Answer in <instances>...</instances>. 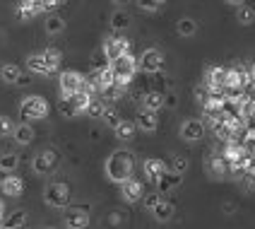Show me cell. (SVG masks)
Wrapping results in <instances>:
<instances>
[{
	"label": "cell",
	"mask_w": 255,
	"mask_h": 229,
	"mask_svg": "<svg viewBox=\"0 0 255 229\" xmlns=\"http://www.w3.org/2000/svg\"><path fill=\"white\" fill-rule=\"evenodd\" d=\"M104 111H106V104H104V99H99V97H92V99H89V106L85 109V114L92 116V118L104 116Z\"/></svg>",
	"instance_id": "28"
},
{
	"label": "cell",
	"mask_w": 255,
	"mask_h": 229,
	"mask_svg": "<svg viewBox=\"0 0 255 229\" xmlns=\"http://www.w3.org/2000/svg\"><path fill=\"white\" fill-rule=\"evenodd\" d=\"M56 164H58L56 150H43V152H39V155L34 157V162H31V167H34L36 174H51L56 169Z\"/></svg>",
	"instance_id": "9"
},
{
	"label": "cell",
	"mask_w": 255,
	"mask_h": 229,
	"mask_svg": "<svg viewBox=\"0 0 255 229\" xmlns=\"http://www.w3.org/2000/svg\"><path fill=\"white\" fill-rule=\"evenodd\" d=\"M17 164H19V157L12 155V152H7V155H2V157H0V172L12 174L14 169H17Z\"/></svg>",
	"instance_id": "31"
},
{
	"label": "cell",
	"mask_w": 255,
	"mask_h": 229,
	"mask_svg": "<svg viewBox=\"0 0 255 229\" xmlns=\"http://www.w3.org/2000/svg\"><path fill=\"white\" fill-rule=\"evenodd\" d=\"M63 29H65V19H63V17L51 14V17L46 19V31H48V34H60Z\"/></svg>",
	"instance_id": "33"
},
{
	"label": "cell",
	"mask_w": 255,
	"mask_h": 229,
	"mask_svg": "<svg viewBox=\"0 0 255 229\" xmlns=\"http://www.w3.org/2000/svg\"><path fill=\"white\" fill-rule=\"evenodd\" d=\"M246 68V75H248V82L253 85L255 82V63H248V65H243Z\"/></svg>",
	"instance_id": "45"
},
{
	"label": "cell",
	"mask_w": 255,
	"mask_h": 229,
	"mask_svg": "<svg viewBox=\"0 0 255 229\" xmlns=\"http://www.w3.org/2000/svg\"><path fill=\"white\" fill-rule=\"evenodd\" d=\"M43 201L48 203L51 208H65L70 203V188L68 184H48L46 186V193H43Z\"/></svg>",
	"instance_id": "5"
},
{
	"label": "cell",
	"mask_w": 255,
	"mask_h": 229,
	"mask_svg": "<svg viewBox=\"0 0 255 229\" xmlns=\"http://www.w3.org/2000/svg\"><path fill=\"white\" fill-rule=\"evenodd\" d=\"M227 2H231V5H236V7H239V5H243L246 0H227Z\"/></svg>",
	"instance_id": "48"
},
{
	"label": "cell",
	"mask_w": 255,
	"mask_h": 229,
	"mask_svg": "<svg viewBox=\"0 0 255 229\" xmlns=\"http://www.w3.org/2000/svg\"><path fill=\"white\" fill-rule=\"evenodd\" d=\"M19 75H22V70H19L14 63H5V65L0 68V77H2V82H7V85H17Z\"/></svg>",
	"instance_id": "22"
},
{
	"label": "cell",
	"mask_w": 255,
	"mask_h": 229,
	"mask_svg": "<svg viewBox=\"0 0 255 229\" xmlns=\"http://www.w3.org/2000/svg\"><path fill=\"white\" fill-rule=\"evenodd\" d=\"M29 82H31V77H29V75H19V80H17V85L19 87H27Z\"/></svg>",
	"instance_id": "46"
},
{
	"label": "cell",
	"mask_w": 255,
	"mask_h": 229,
	"mask_svg": "<svg viewBox=\"0 0 255 229\" xmlns=\"http://www.w3.org/2000/svg\"><path fill=\"white\" fill-rule=\"evenodd\" d=\"M89 99H92V97H89L87 92H77V94H72L70 97L72 106H75V111H77V114H85V109L89 106Z\"/></svg>",
	"instance_id": "32"
},
{
	"label": "cell",
	"mask_w": 255,
	"mask_h": 229,
	"mask_svg": "<svg viewBox=\"0 0 255 229\" xmlns=\"http://www.w3.org/2000/svg\"><path fill=\"white\" fill-rule=\"evenodd\" d=\"M123 92H126V87H121V85H111V87H104V89H101V94L111 101H118L123 97Z\"/></svg>",
	"instance_id": "34"
},
{
	"label": "cell",
	"mask_w": 255,
	"mask_h": 229,
	"mask_svg": "<svg viewBox=\"0 0 255 229\" xmlns=\"http://www.w3.org/2000/svg\"><path fill=\"white\" fill-rule=\"evenodd\" d=\"M92 63H94V70H101V68L109 65V60H106V56H104V51H97L94 58H92Z\"/></svg>",
	"instance_id": "40"
},
{
	"label": "cell",
	"mask_w": 255,
	"mask_h": 229,
	"mask_svg": "<svg viewBox=\"0 0 255 229\" xmlns=\"http://www.w3.org/2000/svg\"><path fill=\"white\" fill-rule=\"evenodd\" d=\"M142 99V109H149V111H159L164 106V92H154V89H147L140 94Z\"/></svg>",
	"instance_id": "13"
},
{
	"label": "cell",
	"mask_w": 255,
	"mask_h": 229,
	"mask_svg": "<svg viewBox=\"0 0 255 229\" xmlns=\"http://www.w3.org/2000/svg\"><path fill=\"white\" fill-rule=\"evenodd\" d=\"M101 51H104L106 60L111 63L116 58H121L123 53H130V43H128V39H121V36H109L104 41V46H101Z\"/></svg>",
	"instance_id": "8"
},
{
	"label": "cell",
	"mask_w": 255,
	"mask_h": 229,
	"mask_svg": "<svg viewBox=\"0 0 255 229\" xmlns=\"http://www.w3.org/2000/svg\"><path fill=\"white\" fill-rule=\"evenodd\" d=\"M111 27L114 29H128L130 27V14L126 12V10H116L114 14H111Z\"/></svg>",
	"instance_id": "30"
},
{
	"label": "cell",
	"mask_w": 255,
	"mask_h": 229,
	"mask_svg": "<svg viewBox=\"0 0 255 229\" xmlns=\"http://www.w3.org/2000/svg\"><path fill=\"white\" fill-rule=\"evenodd\" d=\"M34 128H31V123H19V126H14V143L17 145H31V140H34Z\"/></svg>",
	"instance_id": "16"
},
{
	"label": "cell",
	"mask_w": 255,
	"mask_h": 229,
	"mask_svg": "<svg viewBox=\"0 0 255 229\" xmlns=\"http://www.w3.org/2000/svg\"><path fill=\"white\" fill-rule=\"evenodd\" d=\"M137 68L147 75H156L164 70V53L159 48H144L142 56L137 58Z\"/></svg>",
	"instance_id": "4"
},
{
	"label": "cell",
	"mask_w": 255,
	"mask_h": 229,
	"mask_svg": "<svg viewBox=\"0 0 255 229\" xmlns=\"http://www.w3.org/2000/svg\"><path fill=\"white\" fill-rule=\"evenodd\" d=\"M166 172V164L161 162V159H147L144 162V176L149 179V181H159V176Z\"/></svg>",
	"instance_id": "19"
},
{
	"label": "cell",
	"mask_w": 255,
	"mask_h": 229,
	"mask_svg": "<svg viewBox=\"0 0 255 229\" xmlns=\"http://www.w3.org/2000/svg\"><path fill=\"white\" fill-rule=\"evenodd\" d=\"M161 201V196L159 193H149V196H144V208H149V210H154V205Z\"/></svg>",
	"instance_id": "41"
},
{
	"label": "cell",
	"mask_w": 255,
	"mask_h": 229,
	"mask_svg": "<svg viewBox=\"0 0 255 229\" xmlns=\"http://www.w3.org/2000/svg\"><path fill=\"white\" fill-rule=\"evenodd\" d=\"M137 5L144 12H156V10L164 7V0H137Z\"/></svg>",
	"instance_id": "36"
},
{
	"label": "cell",
	"mask_w": 255,
	"mask_h": 229,
	"mask_svg": "<svg viewBox=\"0 0 255 229\" xmlns=\"http://www.w3.org/2000/svg\"><path fill=\"white\" fill-rule=\"evenodd\" d=\"M176 31H178L181 36L188 39V36H193V34L198 31V22H195L193 17H181V19H178V24H176Z\"/></svg>",
	"instance_id": "23"
},
{
	"label": "cell",
	"mask_w": 255,
	"mask_h": 229,
	"mask_svg": "<svg viewBox=\"0 0 255 229\" xmlns=\"http://www.w3.org/2000/svg\"><path fill=\"white\" fill-rule=\"evenodd\" d=\"M65 225H68V229H85L89 225V215L85 210H70L65 215Z\"/></svg>",
	"instance_id": "17"
},
{
	"label": "cell",
	"mask_w": 255,
	"mask_h": 229,
	"mask_svg": "<svg viewBox=\"0 0 255 229\" xmlns=\"http://www.w3.org/2000/svg\"><path fill=\"white\" fill-rule=\"evenodd\" d=\"M135 128L144 130V133H154L159 128V118H156V111H149V109H142L137 118H135Z\"/></svg>",
	"instance_id": "11"
},
{
	"label": "cell",
	"mask_w": 255,
	"mask_h": 229,
	"mask_svg": "<svg viewBox=\"0 0 255 229\" xmlns=\"http://www.w3.org/2000/svg\"><path fill=\"white\" fill-rule=\"evenodd\" d=\"M193 94H195V101H198L200 106L210 101V89H207V87H205V85H198V87H195V89H193Z\"/></svg>",
	"instance_id": "38"
},
{
	"label": "cell",
	"mask_w": 255,
	"mask_h": 229,
	"mask_svg": "<svg viewBox=\"0 0 255 229\" xmlns=\"http://www.w3.org/2000/svg\"><path fill=\"white\" fill-rule=\"evenodd\" d=\"M58 111L65 116V118H70V116L77 114V111H75V106H72L70 97H60V101H58Z\"/></svg>",
	"instance_id": "35"
},
{
	"label": "cell",
	"mask_w": 255,
	"mask_h": 229,
	"mask_svg": "<svg viewBox=\"0 0 255 229\" xmlns=\"http://www.w3.org/2000/svg\"><path fill=\"white\" fill-rule=\"evenodd\" d=\"M41 56H43V63H46V70L48 72H56L58 68H60L63 56H60V51H58V48H46Z\"/></svg>",
	"instance_id": "21"
},
{
	"label": "cell",
	"mask_w": 255,
	"mask_h": 229,
	"mask_svg": "<svg viewBox=\"0 0 255 229\" xmlns=\"http://www.w3.org/2000/svg\"><path fill=\"white\" fill-rule=\"evenodd\" d=\"M0 229H7V227H0Z\"/></svg>",
	"instance_id": "50"
},
{
	"label": "cell",
	"mask_w": 255,
	"mask_h": 229,
	"mask_svg": "<svg viewBox=\"0 0 255 229\" xmlns=\"http://www.w3.org/2000/svg\"><path fill=\"white\" fill-rule=\"evenodd\" d=\"M85 87V75L77 70H63L60 72V94L63 97H72L77 92H82Z\"/></svg>",
	"instance_id": "6"
},
{
	"label": "cell",
	"mask_w": 255,
	"mask_h": 229,
	"mask_svg": "<svg viewBox=\"0 0 255 229\" xmlns=\"http://www.w3.org/2000/svg\"><path fill=\"white\" fill-rule=\"evenodd\" d=\"M188 169V162L183 157H173V172L176 174H183Z\"/></svg>",
	"instance_id": "42"
},
{
	"label": "cell",
	"mask_w": 255,
	"mask_h": 229,
	"mask_svg": "<svg viewBox=\"0 0 255 229\" xmlns=\"http://www.w3.org/2000/svg\"><path fill=\"white\" fill-rule=\"evenodd\" d=\"M24 225H27V213H22V210H19V213H12L10 217H5L0 227H7V229H22Z\"/></svg>",
	"instance_id": "25"
},
{
	"label": "cell",
	"mask_w": 255,
	"mask_h": 229,
	"mask_svg": "<svg viewBox=\"0 0 255 229\" xmlns=\"http://www.w3.org/2000/svg\"><path fill=\"white\" fill-rule=\"evenodd\" d=\"M0 188H2V193H5V196L17 198V196H22V191H24V181H22L17 174H7V176L2 179Z\"/></svg>",
	"instance_id": "12"
},
{
	"label": "cell",
	"mask_w": 255,
	"mask_h": 229,
	"mask_svg": "<svg viewBox=\"0 0 255 229\" xmlns=\"http://www.w3.org/2000/svg\"><path fill=\"white\" fill-rule=\"evenodd\" d=\"M202 135H205V123L198 118H190L181 126V138L188 143H198V140H202Z\"/></svg>",
	"instance_id": "10"
},
{
	"label": "cell",
	"mask_w": 255,
	"mask_h": 229,
	"mask_svg": "<svg viewBox=\"0 0 255 229\" xmlns=\"http://www.w3.org/2000/svg\"><path fill=\"white\" fill-rule=\"evenodd\" d=\"M19 116L24 123H31V121H41L48 116V101L39 97V94H29L19 101Z\"/></svg>",
	"instance_id": "2"
},
{
	"label": "cell",
	"mask_w": 255,
	"mask_h": 229,
	"mask_svg": "<svg viewBox=\"0 0 255 229\" xmlns=\"http://www.w3.org/2000/svg\"><path fill=\"white\" fill-rule=\"evenodd\" d=\"M14 133V123H12V118H7V116H0V135H12Z\"/></svg>",
	"instance_id": "39"
},
{
	"label": "cell",
	"mask_w": 255,
	"mask_h": 229,
	"mask_svg": "<svg viewBox=\"0 0 255 229\" xmlns=\"http://www.w3.org/2000/svg\"><path fill=\"white\" fill-rule=\"evenodd\" d=\"M207 169L212 174H224L229 169V162L222 155H212V157L207 159Z\"/></svg>",
	"instance_id": "29"
},
{
	"label": "cell",
	"mask_w": 255,
	"mask_h": 229,
	"mask_svg": "<svg viewBox=\"0 0 255 229\" xmlns=\"http://www.w3.org/2000/svg\"><path fill=\"white\" fill-rule=\"evenodd\" d=\"M181 186V174L176 172H164L159 176V181H156V188H159V193H169L171 188Z\"/></svg>",
	"instance_id": "15"
},
{
	"label": "cell",
	"mask_w": 255,
	"mask_h": 229,
	"mask_svg": "<svg viewBox=\"0 0 255 229\" xmlns=\"http://www.w3.org/2000/svg\"><path fill=\"white\" fill-rule=\"evenodd\" d=\"M176 104H178V97H176L173 92L164 94V106H176Z\"/></svg>",
	"instance_id": "44"
},
{
	"label": "cell",
	"mask_w": 255,
	"mask_h": 229,
	"mask_svg": "<svg viewBox=\"0 0 255 229\" xmlns=\"http://www.w3.org/2000/svg\"><path fill=\"white\" fill-rule=\"evenodd\" d=\"M109 65H111V70H114L116 85L128 87L130 82H132L135 72H137V58H135V56H130V53H123L121 58H116V60H111Z\"/></svg>",
	"instance_id": "3"
},
{
	"label": "cell",
	"mask_w": 255,
	"mask_h": 229,
	"mask_svg": "<svg viewBox=\"0 0 255 229\" xmlns=\"http://www.w3.org/2000/svg\"><path fill=\"white\" fill-rule=\"evenodd\" d=\"M2 220H5V205H2V201H0V225H2Z\"/></svg>",
	"instance_id": "47"
},
{
	"label": "cell",
	"mask_w": 255,
	"mask_h": 229,
	"mask_svg": "<svg viewBox=\"0 0 255 229\" xmlns=\"http://www.w3.org/2000/svg\"><path fill=\"white\" fill-rule=\"evenodd\" d=\"M114 133L121 143H130V140L135 138V123H132V121H121L114 128Z\"/></svg>",
	"instance_id": "20"
},
{
	"label": "cell",
	"mask_w": 255,
	"mask_h": 229,
	"mask_svg": "<svg viewBox=\"0 0 255 229\" xmlns=\"http://www.w3.org/2000/svg\"><path fill=\"white\" fill-rule=\"evenodd\" d=\"M132 169H135V159L128 150H116L114 155L106 159V176L116 184H123L128 179H132Z\"/></svg>",
	"instance_id": "1"
},
{
	"label": "cell",
	"mask_w": 255,
	"mask_h": 229,
	"mask_svg": "<svg viewBox=\"0 0 255 229\" xmlns=\"http://www.w3.org/2000/svg\"><path fill=\"white\" fill-rule=\"evenodd\" d=\"M39 2H41L43 10H53V7H58V5H63L65 0H39Z\"/></svg>",
	"instance_id": "43"
},
{
	"label": "cell",
	"mask_w": 255,
	"mask_h": 229,
	"mask_svg": "<svg viewBox=\"0 0 255 229\" xmlns=\"http://www.w3.org/2000/svg\"><path fill=\"white\" fill-rule=\"evenodd\" d=\"M121 193H123V198L128 203H137L142 198V184L135 181V179H128V181L121 184Z\"/></svg>",
	"instance_id": "14"
},
{
	"label": "cell",
	"mask_w": 255,
	"mask_h": 229,
	"mask_svg": "<svg viewBox=\"0 0 255 229\" xmlns=\"http://www.w3.org/2000/svg\"><path fill=\"white\" fill-rule=\"evenodd\" d=\"M152 213H154V217L159 220V222H166V220H171V217H173V205H171V203H166V201H159L154 205V210H152Z\"/></svg>",
	"instance_id": "27"
},
{
	"label": "cell",
	"mask_w": 255,
	"mask_h": 229,
	"mask_svg": "<svg viewBox=\"0 0 255 229\" xmlns=\"http://www.w3.org/2000/svg\"><path fill=\"white\" fill-rule=\"evenodd\" d=\"M205 82L202 85L207 87L210 92H222L227 87V68H219V65H207L205 72H202Z\"/></svg>",
	"instance_id": "7"
},
{
	"label": "cell",
	"mask_w": 255,
	"mask_h": 229,
	"mask_svg": "<svg viewBox=\"0 0 255 229\" xmlns=\"http://www.w3.org/2000/svg\"><path fill=\"white\" fill-rule=\"evenodd\" d=\"M236 19H239V24H246V27H248V24H253L255 22V10L251 7V5L243 2V5L236 7Z\"/></svg>",
	"instance_id": "26"
},
{
	"label": "cell",
	"mask_w": 255,
	"mask_h": 229,
	"mask_svg": "<svg viewBox=\"0 0 255 229\" xmlns=\"http://www.w3.org/2000/svg\"><path fill=\"white\" fill-rule=\"evenodd\" d=\"M116 5H126V2H130V0H114Z\"/></svg>",
	"instance_id": "49"
},
{
	"label": "cell",
	"mask_w": 255,
	"mask_h": 229,
	"mask_svg": "<svg viewBox=\"0 0 255 229\" xmlns=\"http://www.w3.org/2000/svg\"><path fill=\"white\" fill-rule=\"evenodd\" d=\"M104 121H106V126H109V128H116L123 118H121V114H118L116 109H106V111H104Z\"/></svg>",
	"instance_id": "37"
},
{
	"label": "cell",
	"mask_w": 255,
	"mask_h": 229,
	"mask_svg": "<svg viewBox=\"0 0 255 229\" xmlns=\"http://www.w3.org/2000/svg\"><path fill=\"white\" fill-rule=\"evenodd\" d=\"M92 80L97 82L99 92L104 89V87L116 85V77H114V70H111V65H106V68H101V70H94V72H92Z\"/></svg>",
	"instance_id": "18"
},
{
	"label": "cell",
	"mask_w": 255,
	"mask_h": 229,
	"mask_svg": "<svg viewBox=\"0 0 255 229\" xmlns=\"http://www.w3.org/2000/svg\"><path fill=\"white\" fill-rule=\"evenodd\" d=\"M27 68H29V72H34V75H48L41 53H31V56L27 58Z\"/></svg>",
	"instance_id": "24"
}]
</instances>
